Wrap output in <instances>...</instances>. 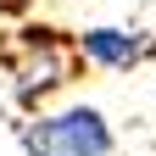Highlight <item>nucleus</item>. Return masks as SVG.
Wrapping results in <instances>:
<instances>
[{
	"label": "nucleus",
	"mask_w": 156,
	"mask_h": 156,
	"mask_svg": "<svg viewBox=\"0 0 156 156\" xmlns=\"http://www.w3.org/2000/svg\"><path fill=\"white\" fill-rule=\"evenodd\" d=\"M28 151L34 156H106L112 151V128L101 123V112L73 106L62 117H45L28 134Z\"/></svg>",
	"instance_id": "2"
},
{
	"label": "nucleus",
	"mask_w": 156,
	"mask_h": 156,
	"mask_svg": "<svg viewBox=\"0 0 156 156\" xmlns=\"http://www.w3.org/2000/svg\"><path fill=\"white\" fill-rule=\"evenodd\" d=\"M6 67L17 78V95H23V101H39L45 89H56V84L73 78L78 45L62 39L56 28H17L11 45H6Z\"/></svg>",
	"instance_id": "1"
},
{
	"label": "nucleus",
	"mask_w": 156,
	"mask_h": 156,
	"mask_svg": "<svg viewBox=\"0 0 156 156\" xmlns=\"http://www.w3.org/2000/svg\"><path fill=\"white\" fill-rule=\"evenodd\" d=\"M28 6V0H0V11H23Z\"/></svg>",
	"instance_id": "4"
},
{
	"label": "nucleus",
	"mask_w": 156,
	"mask_h": 156,
	"mask_svg": "<svg viewBox=\"0 0 156 156\" xmlns=\"http://www.w3.org/2000/svg\"><path fill=\"white\" fill-rule=\"evenodd\" d=\"M78 50L89 62H101V67H134L145 56V39L123 34V28H89V34H78Z\"/></svg>",
	"instance_id": "3"
}]
</instances>
